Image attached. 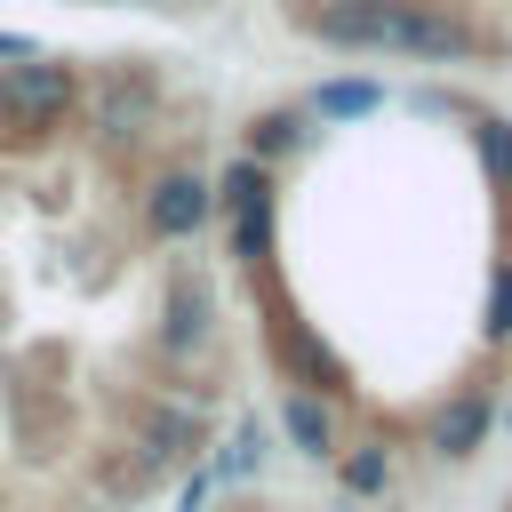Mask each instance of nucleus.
<instances>
[{"mask_svg": "<svg viewBox=\"0 0 512 512\" xmlns=\"http://www.w3.org/2000/svg\"><path fill=\"white\" fill-rule=\"evenodd\" d=\"M480 336H488V344H504V336H512V272H496V280H488V320H480Z\"/></svg>", "mask_w": 512, "mask_h": 512, "instance_id": "11", "label": "nucleus"}, {"mask_svg": "<svg viewBox=\"0 0 512 512\" xmlns=\"http://www.w3.org/2000/svg\"><path fill=\"white\" fill-rule=\"evenodd\" d=\"M208 192H216V200H224V208L240 216V208L272 200V176H264V160H232V168H224V184H208Z\"/></svg>", "mask_w": 512, "mask_h": 512, "instance_id": "7", "label": "nucleus"}, {"mask_svg": "<svg viewBox=\"0 0 512 512\" xmlns=\"http://www.w3.org/2000/svg\"><path fill=\"white\" fill-rule=\"evenodd\" d=\"M72 96H80V80H72V64H56V56H24V64L0 72V112H8L24 136L56 128V120L72 112Z\"/></svg>", "mask_w": 512, "mask_h": 512, "instance_id": "2", "label": "nucleus"}, {"mask_svg": "<svg viewBox=\"0 0 512 512\" xmlns=\"http://www.w3.org/2000/svg\"><path fill=\"white\" fill-rule=\"evenodd\" d=\"M200 336H208V296L176 280V288H168V320H160V344H168V352H192Z\"/></svg>", "mask_w": 512, "mask_h": 512, "instance_id": "4", "label": "nucleus"}, {"mask_svg": "<svg viewBox=\"0 0 512 512\" xmlns=\"http://www.w3.org/2000/svg\"><path fill=\"white\" fill-rule=\"evenodd\" d=\"M312 112L320 120H368V112H384V88L376 80H328V88H312Z\"/></svg>", "mask_w": 512, "mask_h": 512, "instance_id": "5", "label": "nucleus"}, {"mask_svg": "<svg viewBox=\"0 0 512 512\" xmlns=\"http://www.w3.org/2000/svg\"><path fill=\"white\" fill-rule=\"evenodd\" d=\"M232 224H240V232H232V248H240V256L256 264V256H264V240H272V200H256V208H240Z\"/></svg>", "mask_w": 512, "mask_h": 512, "instance_id": "10", "label": "nucleus"}, {"mask_svg": "<svg viewBox=\"0 0 512 512\" xmlns=\"http://www.w3.org/2000/svg\"><path fill=\"white\" fill-rule=\"evenodd\" d=\"M0 56H8V64H24V56H40V48H32L24 32H0Z\"/></svg>", "mask_w": 512, "mask_h": 512, "instance_id": "13", "label": "nucleus"}, {"mask_svg": "<svg viewBox=\"0 0 512 512\" xmlns=\"http://www.w3.org/2000/svg\"><path fill=\"white\" fill-rule=\"evenodd\" d=\"M304 144V120L296 112H264L256 128H248V160H280V152H296Z\"/></svg>", "mask_w": 512, "mask_h": 512, "instance_id": "8", "label": "nucleus"}, {"mask_svg": "<svg viewBox=\"0 0 512 512\" xmlns=\"http://www.w3.org/2000/svg\"><path fill=\"white\" fill-rule=\"evenodd\" d=\"M288 432H296L304 456H328V448H336V416H328V400L296 392V400H288Z\"/></svg>", "mask_w": 512, "mask_h": 512, "instance_id": "6", "label": "nucleus"}, {"mask_svg": "<svg viewBox=\"0 0 512 512\" xmlns=\"http://www.w3.org/2000/svg\"><path fill=\"white\" fill-rule=\"evenodd\" d=\"M208 216H216V192H208L192 168H168V176L144 192V224H152L160 240H192Z\"/></svg>", "mask_w": 512, "mask_h": 512, "instance_id": "3", "label": "nucleus"}, {"mask_svg": "<svg viewBox=\"0 0 512 512\" xmlns=\"http://www.w3.org/2000/svg\"><path fill=\"white\" fill-rule=\"evenodd\" d=\"M472 144H480L488 176H496V184H512V128H504V120H480V128H472Z\"/></svg>", "mask_w": 512, "mask_h": 512, "instance_id": "9", "label": "nucleus"}, {"mask_svg": "<svg viewBox=\"0 0 512 512\" xmlns=\"http://www.w3.org/2000/svg\"><path fill=\"white\" fill-rule=\"evenodd\" d=\"M304 32L328 40V48H360V56H432V64H456L472 56V24L432 8V0H320L304 8Z\"/></svg>", "mask_w": 512, "mask_h": 512, "instance_id": "1", "label": "nucleus"}, {"mask_svg": "<svg viewBox=\"0 0 512 512\" xmlns=\"http://www.w3.org/2000/svg\"><path fill=\"white\" fill-rule=\"evenodd\" d=\"M136 112H144V96H128V88H112V96H104V128H128Z\"/></svg>", "mask_w": 512, "mask_h": 512, "instance_id": "12", "label": "nucleus"}]
</instances>
